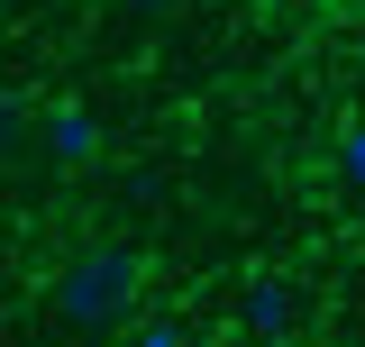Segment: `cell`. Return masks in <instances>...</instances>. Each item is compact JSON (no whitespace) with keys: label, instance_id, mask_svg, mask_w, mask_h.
<instances>
[{"label":"cell","instance_id":"cell-1","mask_svg":"<svg viewBox=\"0 0 365 347\" xmlns=\"http://www.w3.org/2000/svg\"><path fill=\"white\" fill-rule=\"evenodd\" d=\"M128 302H137V247H91L55 283V320L64 329H110Z\"/></svg>","mask_w":365,"mask_h":347},{"label":"cell","instance_id":"cell-2","mask_svg":"<svg viewBox=\"0 0 365 347\" xmlns=\"http://www.w3.org/2000/svg\"><path fill=\"white\" fill-rule=\"evenodd\" d=\"M292 311H302V293H292L283 274H256V283H247V302H237V329H247L256 347H283Z\"/></svg>","mask_w":365,"mask_h":347},{"label":"cell","instance_id":"cell-3","mask_svg":"<svg viewBox=\"0 0 365 347\" xmlns=\"http://www.w3.org/2000/svg\"><path fill=\"white\" fill-rule=\"evenodd\" d=\"M101 146H110V137H101L91 110H55V119H46V156H55V165H91Z\"/></svg>","mask_w":365,"mask_h":347},{"label":"cell","instance_id":"cell-4","mask_svg":"<svg viewBox=\"0 0 365 347\" xmlns=\"http://www.w3.org/2000/svg\"><path fill=\"white\" fill-rule=\"evenodd\" d=\"M338 174H347V192H365V119L338 137Z\"/></svg>","mask_w":365,"mask_h":347},{"label":"cell","instance_id":"cell-5","mask_svg":"<svg viewBox=\"0 0 365 347\" xmlns=\"http://www.w3.org/2000/svg\"><path fill=\"white\" fill-rule=\"evenodd\" d=\"M128 347H182V329H174V320H146V329H137Z\"/></svg>","mask_w":365,"mask_h":347},{"label":"cell","instance_id":"cell-6","mask_svg":"<svg viewBox=\"0 0 365 347\" xmlns=\"http://www.w3.org/2000/svg\"><path fill=\"white\" fill-rule=\"evenodd\" d=\"M128 9H137V19H165V9H174V0H128Z\"/></svg>","mask_w":365,"mask_h":347}]
</instances>
